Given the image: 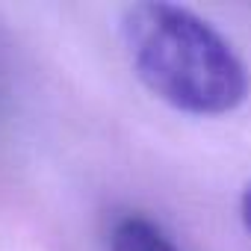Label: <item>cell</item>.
<instances>
[{"label": "cell", "mask_w": 251, "mask_h": 251, "mask_svg": "<svg viewBox=\"0 0 251 251\" xmlns=\"http://www.w3.org/2000/svg\"><path fill=\"white\" fill-rule=\"evenodd\" d=\"M121 42L136 77L169 106L225 115L248 98V68L201 15L175 3H133L121 12Z\"/></svg>", "instance_id": "cell-1"}, {"label": "cell", "mask_w": 251, "mask_h": 251, "mask_svg": "<svg viewBox=\"0 0 251 251\" xmlns=\"http://www.w3.org/2000/svg\"><path fill=\"white\" fill-rule=\"evenodd\" d=\"M106 251H180V248L148 216L127 213L112 225Z\"/></svg>", "instance_id": "cell-2"}, {"label": "cell", "mask_w": 251, "mask_h": 251, "mask_svg": "<svg viewBox=\"0 0 251 251\" xmlns=\"http://www.w3.org/2000/svg\"><path fill=\"white\" fill-rule=\"evenodd\" d=\"M239 213H242V222H245V227H248V233H251V183L245 186V192H242V198H239Z\"/></svg>", "instance_id": "cell-3"}]
</instances>
